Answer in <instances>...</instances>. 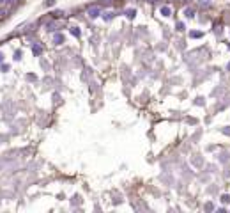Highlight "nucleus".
<instances>
[{
	"label": "nucleus",
	"instance_id": "1",
	"mask_svg": "<svg viewBox=\"0 0 230 213\" xmlns=\"http://www.w3.org/2000/svg\"><path fill=\"white\" fill-rule=\"evenodd\" d=\"M99 14H101V9H99V7H90V9H89V16H90V18H98Z\"/></svg>",
	"mask_w": 230,
	"mask_h": 213
},
{
	"label": "nucleus",
	"instance_id": "2",
	"mask_svg": "<svg viewBox=\"0 0 230 213\" xmlns=\"http://www.w3.org/2000/svg\"><path fill=\"white\" fill-rule=\"evenodd\" d=\"M159 13H161V14H163V16L166 18V16H170V14H172V9H170L168 5H163V7H161V11H159Z\"/></svg>",
	"mask_w": 230,
	"mask_h": 213
},
{
	"label": "nucleus",
	"instance_id": "3",
	"mask_svg": "<svg viewBox=\"0 0 230 213\" xmlns=\"http://www.w3.org/2000/svg\"><path fill=\"white\" fill-rule=\"evenodd\" d=\"M53 43L55 45H62V43H64V36H62V34H55L53 36Z\"/></svg>",
	"mask_w": 230,
	"mask_h": 213
},
{
	"label": "nucleus",
	"instance_id": "4",
	"mask_svg": "<svg viewBox=\"0 0 230 213\" xmlns=\"http://www.w3.org/2000/svg\"><path fill=\"white\" fill-rule=\"evenodd\" d=\"M32 53L34 55H41V53H43V46H41V45H34L32 46Z\"/></svg>",
	"mask_w": 230,
	"mask_h": 213
},
{
	"label": "nucleus",
	"instance_id": "5",
	"mask_svg": "<svg viewBox=\"0 0 230 213\" xmlns=\"http://www.w3.org/2000/svg\"><path fill=\"white\" fill-rule=\"evenodd\" d=\"M184 16H186V18H193V16H195V11L188 7V9H184Z\"/></svg>",
	"mask_w": 230,
	"mask_h": 213
},
{
	"label": "nucleus",
	"instance_id": "6",
	"mask_svg": "<svg viewBox=\"0 0 230 213\" xmlns=\"http://www.w3.org/2000/svg\"><path fill=\"white\" fill-rule=\"evenodd\" d=\"M71 34H73V36H76V37H80V34H81V30H80L78 27H71Z\"/></svg>",
	"mask_w": 230,
	"mask_h": 213
},
{
	"label": "nucleus",
	"instance_id": "7",
	"mask_svg": "<svg viewBox=\"0 0 230 213\" xmlns=\"http://www.w3.org/2000/svg\"><path fill=\"white\" fill-rule=\"evenodd\" d=\"M103 18H104V22H106V20H112V18H113V13H104Z\"/></svg>",
	"mask_w": 230,
	"mask_h": 213
},
{
	"label": "nucleus",
	"instance_id": "8",
	"mask_svg": "<svg viewBox=\"0 0 230 213\" xmlns=\"http://www.w3.org/2000/svg\"><path fill=\"white\" fill-rule=\"evenodd\" d=\"M126 14H128V18H135V14H137V11H133V9H129V11H128Z\"/></svg>",
	"mask_w": 230,
	"mask_h": 213
},
{
	"label": "nucleus",
	"instance_id": "9",
	"mask_svg": "<svg viewBox=\"0 0 230 213\" xmlns=\"http://www.w3.org/2000/svg\"><path fill=\"white\" fill-rule=\"evenodd\" d=\"M22 57H23V53H22V52H16V53H14V60H20Z\"/></svg>",
	"mask_w": 230,
	"mask_h": 213
},
{
	"label": "nucleus",
	"instance_id": "10",
	"mask_svg": "<svg viewBox=\"0 0 230 213\" xmlns=\"http://www.w3.org/2000/svg\"><path fill=\"white\" fill-rule=\"evenodd\" d=\"M221 201H223V202H230V195H227V194H225V195L221 197Z\"/></svg>",
	"mask_w": 230,
	"mask_h": 213
},
{
	"label": "nucleus",
	"instance_id": "11",
	"mask_svg": "<svg viewBox=\"0 0 230 213\" xmlns=\"http://www.w3.org/2000/svg\"><path fill=\"white\" fill-rule=\"evenodd\" d=\"M46 5L51 7V5H55V0H46Z\"/></svg>",
	"mask_w": 230,
	"mask_h": 213
},
{
	"label": "nucleus",
	"instance_id": "12",
	"mask_svg": "<svg viewBox=\"0 0 230 213\" xmlns=\"http://www.w3.org/2000/svg\"><path fill=\"white\" fill-rule=\"evenodd\" d=\"M177 30H184V23H182V22L177 23Z\"/></svg>",
	"mask_w": 230,
	"mask_h": 213
},
{
	"label": "nucleus",
	"instance_id": "13",
	"mask_svg": "<svg viewBox=\"0 0 230 213\" xmlns=\"http://www.w3.org/2000/svg\"><path fill=\"white\" fill-rule=\"evenodd\" d=\"M202 32H191V37H200Z\"/></svg>",
	"mask_w": 230,
	"mask_h": 213
},
{
	"label": "nucleus",
	"instance_id": "14",
	"mask_svg": "<svg viewBox=\"0 0 230 213\" xmlns=\"http://www.w3.org/2000/svg\"><path fill=\"white\" fill-rule=\"evenodd\" d=\"M200 4H202V5H209L211 2H209V0H200Z\"/></svg>",
	"mask_w": 230,
	"mask_h": 213
},
{
	"label": "nucleus",
	"instance_id": "15",
	"mask_svg": "<svg viewBox=\"0 0 230 213\" xmlns=\"http://www.w3.org/2000/svg\"><path fill=\"white\" fill-rule=\"evenodd\" d=\"M4 62V53H0V64Z\"/></svg>",
	"mask_w": 230,
	"mask_h": 213
},
{
	"label": "nucleus",
	"instance_id": "16",
	"mask_svg": "<svg viewBox=\"0 0 230 213\" xmlns=\"http://www.w3.org/2000/svg\"><path fill=\"white\" fill-rule=\"evenodd\" d=\"M14 2V0H5V4H13Z\"/></svg>",
	"mask_w": 230,
	"mask_h": 213
},
{
	"label": "nucleus",
	"instance_id": "17",
	"mask_svg": "<svg viewBox=\"0 0 230 213\" xmlns=\"http://www.w3.org/2000/svg\"><path fill=\"white\" fill-rule=\"evenodd\" d=\"M227 68H228V71H230V62H228V66H227Z\"/></svg>",
	"mask_w": 230,
	"mask_h": 213
},
{
	"label": "nucleus",
	"instance_id": "18",
	"mask_svg": "<svg viewBox=\"0 0 230 213\" xmlns=\"http://www.w3.org/2000/svg\"><path fill=\"white\" fill-rule=\"evenodd\" d=\"M151 2H158V0H151Z\"/></svg>",
	"mask_w": 230,
	"mask_h": 213
},
{
	"label": "nucleus",
	"instance_id": "19",
	"mask_svg": "<svg viewBox=\"0 0 230 213\" xmlns=\"http://www.w3.org/2000/svg\"><path fill=\"white\" fill-rule=\"evenodd\" d=\"M228 48H230V45H228Z\"/></svg>",
	"mask_w": 230,
	"mask_h": 213
}]
</instances>
